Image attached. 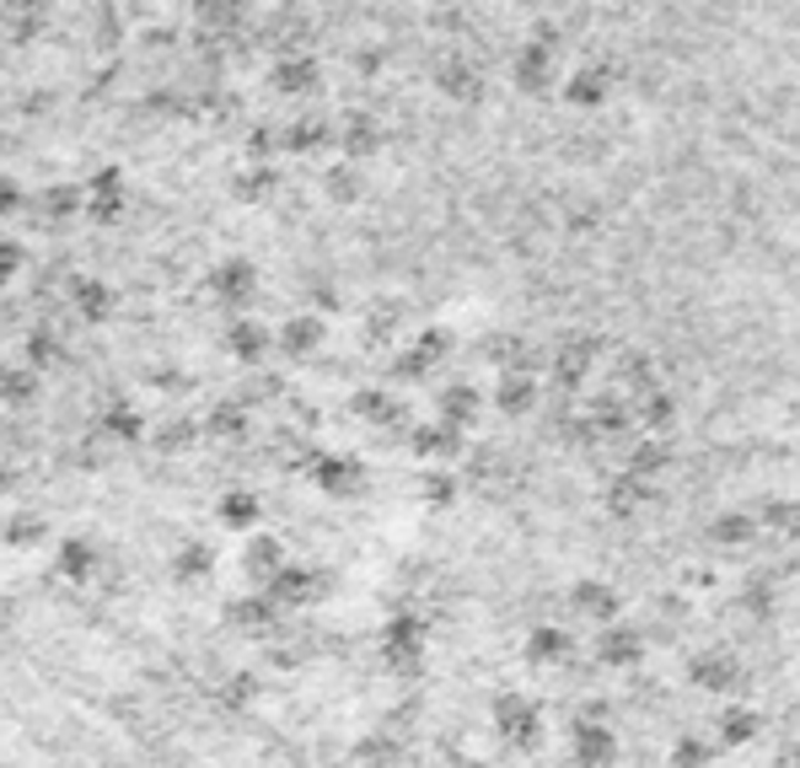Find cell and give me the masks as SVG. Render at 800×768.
<instances>
[{"label":"cell","instance_id":"obj_1","mask_svg":"<svg viewBox=\"0 0 800 768\" xmlns=\"http://www.w3.org/2000/svg\"><path fill=\"white\" fill-rule=\"evenodd\" d=\"M210 291H216L226 307L243 312L247 302H253V291H258V269H253L247 258H226V264H216V275H210Z\"/></svg>","mask_w":800,"mask_h":768},{"label":"cell","instance_id":"obj_2","mask_svg":"<svg viewBox=\"0 0 800 768\" xmlns=\"http://www.w3.org/2000/svg\"><path fill=\"white\" fill-rule=\"evenodd\" d=\"M226 349H231L237 361H247V366H253V361H264V355L275 349V334H269L258 317H237V323L226 328Z\"/></svg>","mask_w":800,"mask_h":768},{"label":"cell","instance_id":"obj_3","mask_svg":"<svg viewBox=\"0 0 800 768\" xmlns=\"http://www.w3.org/2000/svg\"><path fill=\"white\" fill-rule=\"evenodd\" d=\"M264 591L275 597V608H296V602H312V597H317V575H312V564H285Z\"/></svg>","mask_w":800,"mask_h":768},{"label":"cell","instance_id":"obj_4","mask_svg":"<svg viewBox=\"0 0 800 768\" xmlns=\"http://www.w3.org/2000/svg\"><path fill=\"white\" fill-rule=\"evenodd\" d=\"M247 575H253V581H275L279 570H285V564H290V559H285V543H279L275 532H258V538H253V543H247Z\"/></svg>","mask_w":800,"mask_h":768},{"label":"cell","instance_id":"obj_5","mask_svg":"<svg viewBox=\"0 0 800 768\" xmlns=\"http://www.w3.org/2000/svg\"><path fill=\"white\" fill-rule=\"evenodd\" d=\"M269 87L279 97H307L317 92V60H302V55H290V60H279L269 70Z\"/></svg>","mask_w":800,"mask_h":768},{"label":"cell","instance_id":"obj_6","mask_svg":"<svg viewBox=\"0 0 800 768\" xmlns=\"http://www.w3.org/2000/svg\"><path fill=\"white\" fill-rule=\"evenodd\" d=\"M43 393V376H38V366H0V403L6 408H28L32 398Z\"/></svg>","mask_w":800,"mask_h":768},{"label":"cell","instance_id":"obj_7","mask_svg":"<svg viewBox=\"0 0 800 768\" xmlns=\"http://www.w3.org/2000/svg\"><path fill=\"white\" fill-rule=\"evenodd\" d=\"M494 726L516 741L537 737V715H532V705H526L522 693H500V699H494Z\"/></svg>","mask_w":800,"mask_h":768},{"label":"cell","instance_id":"obj_8","mask_svg":"<svg viewBox=\"0 0 800 768\" xmlns=\"http://www.w3.org/2000/svg\"><path fill=\"white\" fill-rule=\"evenodd\" d=\"M32 210H38L43 220H70L76 210H87V188H76V184L43 188V194L32 199Z\"/></svg>","mask_w":800,"mask_h":768},{"label":"cell","instance_id":"obj_9","mask_svg":"<svg viewBox=\"0 0 800 768\" xmlns=\"http://www.w3.org/2000/svg\"><path fill=\"white\" fill-rule=\"evenodd\" d=\"M70 302H76V312L87 317V323H102L108 312H113V291L102 285V279H70Z\"/></svg>","mask_w":800,"mask_h":768},{"label":"cell","instance_id":"obj_10","mask_svg":"<svg viewBox=\"0 0 800 768\" xmlns=\"http://www.w3.org/2000/svg\"><path fill=\"white\" fill-rule=\"evenodd\" d=\"M275 344L285 349V355H312V349L323 344V323H317L312 312H302V317H290V323L279 328Z\"/></svg>","mask_w":800,"mask_h":768},{"label":"cell","instance_id":"obj_11","mask_svg":"<svg viewBox=\"0 0 800 768\" xmlns=\"http://www.w3.org/2000/svg\"><path fill=\"white\" fill-rule=\"evenodd\" d=\"M312 479H317V490L349 494L355 484H361V467H355L349 457H317V462H312Z\"/></svg>","mask_w":800,"mask_h":768},{"label":"cell","instance_id":"obj_12","mask_svg":"<svg viewBox=\"0 0 800 768\" xmlns=\"http://www.w3.org/2000/svg\"><path fill=\"white\" fill-rule=\"evenodd\" d=\"M55 564H60L65 581H92L97 570V549L87 543V538H65L60 553H55Z\"/></svg>","mask_w":800,"mask_h":768},{"label":"cell","instance_id":"obj_13","mask_svg":"<svg viewBox=\"0 0 800 768\" xmlns=\"http://www.w3.org/2000/svg\"><path fill=\"white\" fill-rule=\"evenodd\" d=\"M575 764L581 768L613 764V731H608V726H581V731H575Z\"/></svg>","mask_w":800,"mask_h":768},{"label":"cell","instance_id":"obj_14","mask_svg":"<svg viewBox=\"0 0 800 768\" xmlns=\"http://www.w3.org/2000/svg\"><path fill=\"white\" fill-rule=\"evenodd\" d=\"M216 516L226 526H253V522H264V505H258V494H247V490H226L220 494V505H216Z\"/></svg>","mask_w":800,"mask_h":768},{"label":"cell","instance_id":"obj_15","mask_svg":"<svg viewBox=\"0 0 800 768\" xmlns=\"http://www.w3.org/2000/svg\"><path fill=\"white\" fill-rule=\"evenodd\" d=\"M43 538H49V522L32 516V511H17L11 522L0 526V543H6V549H38Z\"/></svg>","mask_w":800,"mask_h":768},{"label":"cell","instance_id":"obj_16","mask_svg":"<svg viewBox=\"0 0 800 768\" xmlns=\"http://www.w3.org/2000/svg\"><path fill=\"white\" fill-rule=\"evenodd\" d=\"M339 146L349 156H371L376 146H382V129H376V119H371V114H349V119H344V129H339Z\"/></svg>","mask_w":800,"mask_h":768},{"label":"cell","instance_id":"obj_17","mask_svg":"<svg viewBox=\"0 0 800 768\" xmlns=\"http://www.w3.org/2000/svg\"><path fill=\"white\" fill-rule=\"evenodd\" d=\"M210 570H216V549L199 543V538L172 553V575H178V581H199V575H210Z\"/></svg>","mask_w":800,"mask_h":768},{"label":"cell","instance_id":"obj_18","mask_svg":"<svg viewBox=\"0 0 800 768\" xmlns=\"http://www.w3.org/2000/svg\"><path fill=\"white\" fill-rule=\"evenodd\" d=\"M570 597H575L591 618H618V608H623V597L608 591V585H596V581H575L570 585Z\"/></svg>","mask_w":800,"mask_h":768},{"label":"cell","instance_id":"obj_19","mask_svg":"<svg viewBox=\"0 0 800 768\" xmlns=\"http://www.w3.org/2000/svg\"><path fill=\"white\" fill-rule=\"evenodd\" d=\"M596 650H602V661H613V667H634V661H640V634H634V629H608V634L596 640Z\"/></svg>","mask_w":800,"mask_h":768},{"label":"cell","instance_id":"obj_20","mask_svg":"<svg viewBox=\"0 0 800 768\" xmlns=\"http://www.w3.org/2000/svg\"><path fill=\"white\" fill-rule=\"evenodd\" d=\"M693 682L725 693V688H737V661H725V656H699V661H693Z\"/></svg>","mask_w":800,"mask_h":768},{"label":"cell","instance_id":"obj_21","mask_svg":"<svg viewBox=\"0 0 800 768\" xmlns=\"http://www.w3.org/2000/svg\"><path fill=\"white\" fill-rule=\"evenodd\" d=\"M102 431L113 435V441H140V435H146V420H140L129 403H108V414H102Z\"/></svg>","mask_w":800,"mask_h":768},{"label":"cell","instance_id":"obj_22","mask_svg":"<svg viewBox=\"0 0 800 768\" xmlns=\"http://www.w3.org/2000/svg\"><path fill=\"white\" fill-rule=\"evenodd\" d=\"M473 414H478V393H473V387H446V393H441V420H446V425L462 431Z\"/></svg>","mask_w":800,"mask_h":768},{"label":"cell","instance_id":"obj_23","mask_svg":"<svg viewBox=\"0 0 800 768\" xmlns=\"http://www.w3.org/2000/svg\"><path fill=\"white\" fill-rule=\"evenodd\" d=\"M226 618L231 623H243V629H258V623H269L275 618V597L264 591V597H243V602H231L226 608Z\"/></svg>","mask_w":800,"mask_h":768},{"label":"cell","instance_id":"obj_24","mask_svg":"<svg viewBox=\"0 0 800 768\" xmlns=\"http://www.w3.org/2000/svg\"><path fill=\"white\" fill-rule=\"evenodd\" d=\"M532 393H537V387H532V376H526V382H522V376H505V382H500V398H494V403H500L505 414H522L526 403H532Z\"/></svg>","mask_w":800,"mask_h":768},{"label":"cell","instance_id":"obj_25","mask_svg":"<svg viewBox=\"0 0 800 768\" xmlns=\"http://www.w3.org/2000/svg\"><path fill=\"white\" fill-rule=\"evenodd\" d=\"M526 650H532V661H559V656L570 650V640H564L559 629H537V634L526 640Z\"/></svg>","mask_w":800,"mask_h":768},{"label":"cell","instance_id":"obj_26","mask_svg":"<svg viewBox=\"0 0 800 768\" xmlns=\"http://www.w3.org/2000/svg\"><path fill=\"white\" fill-rule=\"evenodd\" d=\"M328 194H334L339 205L361 199V173H355V167H334V173H328Z\"/></svg>","mask_w":800,"mask_h":768},{"label":"cell","instance_id":"obj_27","mask_svg":"<svg viewBox=\"0 0 800 768\" xmlns=\"http://www.w3.org/2000/svg\"><path fill=\"white\" fill-rule=\"evenodd\" d=\"M269 188H275V173H269V167H253V173L237 178V199H264Z\"/></svg>","mask_w":800,"mask_h":768},{"label":"cell","instance_id":"obj_28","mask_svg":"<svg viewBox=\"0 0 800 768\" xmlns=\"http://www.w3.org/2000/svg\"><path fill=\"white\" fill-rule=\"evenodd\" d=\"M355 414H366V420H398V408L387 403V393H376V387H366V393L355 398Z\"/></svg>","mask_w":800,"mask_h":768},{"label":"cell","instance_id":"obj_29","mask_svg":"<svg viewBox=\"0 0 800 768\" xmlns=\"http://www.w3.org/2000/svg\"><path fill=\"white\" fill-rule=\"evenodd\" d=\"M22 264H28V247L17 243V237H0V285H6L11 275H17Z\"/></svg>","mask_w":800,"mask_h":768},{"label":"cell","instance_id":"obj_30","mask_svg":"<svg viewBox=\"0 0 800 768\" xmlns=\"http://www.w3.org/2000/svg\"><path fill=\"white\" fill-rule=\"evenodd\" d=\"M243 425H247V414H243V403H220L216 414H210V431H226V435H243Z\"/></svg>","mask_w":800,"mask_h":768},{"label":"cell","instance_id":"obj_31","mask_svg":"<svg viewBox=\"0 0 800 768\" xmlns=\"http://www.w3.org/2000/svg\"><path fill=\"white\" fill-rule=\"evenodd\" d=\"M55 355H60L55 334H32L28 338V366H55Z\"/></svg>","mask_w":800,"mask_h":768},{"label":"cell","instance_id":"obj_32","mask_svg":"<svg viewBox=\"0 0 800 768\" xmlns=\"http://www.w3.org/2000/svg\"><path fill=\"white\" fill-rule=\"evenodd\" d=\"M87 194H129V188H124V173L119 167H102V173H92V178H87Z\"/></svg>","mask_w":800,"mask_h":768},{"label":"cell","instance_id":"obj_33","mask_svg":"<svg viewBox=\"0 0 800 768\" xmlns=\"http://www.w3.org/2000/svg\"><path fill=\"white\" fill-rule=\"evenodd\" d=\"M188 441H194V425H188V420H172V425H161V435H156L161 452H178V446H188Z\"/></svg>","mask_w":800,"mask_h":768},{"label":"cell","instance_id":"obj_34","mask_svg":"<svg viewBox=\"0 0 800 768\" xmlns=\"http://www.w3.org/2000/svg\"><path fill=\"white\" fill-rule=\"evenodd\" d=\"M752 731H758V715H747V709L725 715V741H752Z\"/></svg>","mask_w":800,"mask_h":768},{"label":"cell","instance_id":"obj_35","mask_svg":"<svg viewBox=\"0 0 800 768\" xmlns=\"http://www.w3.org/2000/svg\"><path fill=\"white\" fill-rule=\"evenodd\" d=\"M22 205H28V194H22V184L0 173V216H17Z\"/></svg>","mask_w":800,"mask_h":768},{"label":"cell","instance_id":"obj_36","mask_svg":"<svg viewBox=\"0 0 800 768\" xmlns=\"http://www.w3.org/2000/svg\"><path fill=\"white\" fill-rule=\"evenodd\" d=\"M253 688H258V677H231L226 682V705H253Z\"/></svg>","mask_w":800,"mask_h":768},{"label":"cell","instance_id":"obj_37","mask_svg":"<svg viewBox=\"0 0 800 768\" xmlns=\"http://www.w3.org/2000/svg\"><path fill=\"white\" fill-rule=\"evenodd\" d=\"M714 532H720V538H752V522H747V516H725Z\"/></svg>","mask_w":800,"mask_h":768},{"label":"cell","instance_id":"obj_38","mask_svg":"<svg viewBox=\"0 0 800 768\" xmlns=\"http://www.w3.org/2000/svg\"><path fill=\"white\" fill-rule=\"evenodd\" d=\"M678 764H688V768H693V764H704V752H699L693 741H682V747H678Z\"/></svg>","mask_w":800,"mask_h":768},{"label":"cell","instance_id":"obj_39","mask_svg":"<svg viewBox=\"0 0 800 768\" xmlns=\"http://www.w3.org/2000/svg\"><path fill=\"white\" fill-rule=\"evenodd\" d=\"M11 479H17V473H11V467L0 462V490H11Z\"/></svg>","mask_w":800,"mask_h":768},{"label":"cell","instance_id":"obj_40","mask_svg":"<svg viewBox=\"0 0 800 768\" xmlns=\"http://www.w3.org/2000/svg\"><path fill=\"white\" fill-rule=\"evenodd\" d=\"M0 22H6V6H0Z\"/></svg>","mask_w":800,"mask_h":768}]
</instances>
